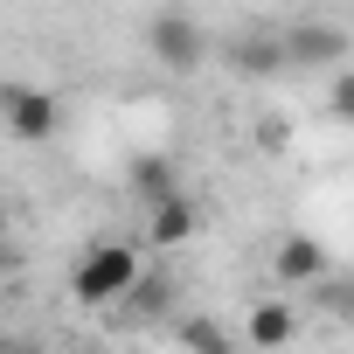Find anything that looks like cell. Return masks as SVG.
<instances>
[{"label": "cell", "instance_id": "cell-5", "mask_svg": "<svg viewBox=\"0 0 354 354\" xmlns=\"http://www.w3.org/2000/svg\"><path fill=\"white\" fill-rule=\"evenodd\" d=\"M278 42H285V63H292V70H319V63H340V56L354 49L347 28H333V21H299V28H285Z\"/></svg>", "mask_w": 354, "mask_h": 354}, {"label": "cell", "instance_id": "cell-12", "mask_svg": "<svg viewBox=\"0 0 354 354\" xmlns=\"http://www.w3.org/2000/svg\"><path fill=\"white\" fill-rule=\"evenodd\" d=\"M313 299H319V313H326V319L354 326V278H333V271H326V278L313 285Z\"/></svg>", "mask_w": 354, "mask_h": 354}, {"label": "cell", "instance_id": "cell-4", "mask_svg": "<svg viewBox=\"0 0 354 354\" xmlns=\"http://www.w3.org/2000/svg\"><path fill=\"white\" fill-rule=\"evenodd\" d=\"M195 230H202V209L188 202V195H167V202H146V243L139 250H181V243H195Z\"/></svg>", "mask_w": 354, "mask_h": 354}, {"label": "cell", "instance_id": "cell-10", "mask_svg": "<svg viewBox=\"0 0 354 354\" xmlns=\"http://www.w3.org/2000/svg\"><path fill=\"white\" fill-rule=\"evenodd\" d=\"M118 306H125L132 319H153V313H167V306H174V285H167L160 271H139V278H132V292H125Z\"/></svg>", "mask_w": 354, "mask_h": 354}, {"label": "cell", "instance_id": "cell-13", "mask_svg": "<svg viewBox=\"0 0 354 354\" xmlns=\"http://www.w3.org/2000/svg\"><path fill=\"white\" fill-rule=\"evenodd\" d=\"M326 118H340V125H354V70H340V77L326 84Z\"/></svg>", "mask_w": 354, "mask_h": 354}, {"label": "cell", "instance_id": "cell-2", "mask_svg": "<svg viewBox=\"0 0 354 354\" xmlns=\"http://www.w3.org/2000/svg\"><path fill=\"white\" fill-rule=\"evenodd\" d=\"M146 49H153V63H160V70L188 77V70H202V63H209V28H202L195 15H181V8H160V15L146 21Z\"/></svg>", "mask_w": 354, "mask_h": 354}, {"label": "cell", "instance_id": "cell-1", "mask_svg": "<svg viewBox=\"0 0 354 354\" xmlns=\"http://www.w3.org/2000/svg\"><path fill=\"white\" fill-rule=\"evenodd\" d=\"M139 271H146V250L104 236V243H91V250L77 257V271H70V299H77L84 313H104V306H118V299L132 292Z\"/></svg>", "mask_w": 354, "mask_h": 354}, {"label": "cell", "instance_id": "cell-3", "mask_svg": "<svg viewBox=\"0 0 354 354\" xmlns=\"http://www.w3.org/2000/svg\"><path fill=\"white\" fill-rule=\"evenodd\" d=\"M56 125H63L56 91H42V84H0V132H8V139H21V146H49Z\"/></svg>", "mask_w": 354, "mask_h": 354}, {"label": "cell", "instance_id": "cell-6", "mask_svg": "<svg viewBox=\"0 0 354 354\" xmlns=\"http://www.w3.org/2000/svg\"><path fill=\"white\" fill-rule=\"evenodd\" d=\"M271 271H278V285H319V278L333 271V257H326V243H319V236L292 230V236H278V250H271Z\"/></svg>", "mask_w": 354, "mask_h": 354}, {"label": "cell", "instance_id": "cell-9", "mask_svg": "<svg viewBox=\"0 0 354 354\" xmlns=\"http://www.w3.org/2000/svg\"><path fill=\"white\" fill-rule=\"evenodd\" d=\"M230 70H243V77H278V70H292V63H285V42H278V35H243V42H230Z\"/></svg>", "mask_w": 354, "mask_h": 354}, {"label": "cell", "instance_id": "cell-15", "mask_svg": "<svg viewBox=\"0 0 354 354\" xmlns=\"http://www.w3.org/2000/svg\"><path fill=\"white\" fill-rule=\"evenodd\" d=\"M8 354H35V347H8Z\"/></svg>", "mask_w": 354, "mask_h": 354}, {"label": "cell", "instance_id": "cell-11", "mask_svg": "<svg viewBox=\"0 0 354 354\" xmlns=\"http://www.w3.org/2000/svg\"><path fill=\"white\" fill-rule=\"evenodd\" d=\"M181 347L188 354H243V340L223 319H181Z\"/></svg>", "mask_w": 354, "mask_h": 354}, {"label": "cell", "instance_id": "cell-14", "mask_svg": "<svg viewBox=\"0 0 354 354\" xmlns=\"http://www.w3.org/2000/svg\"><path fill=\"white\" fill-rule=\"evenodd\" d=\"M8 230H15V223H8V209H0V257H8Z\"/></svg>", "mask_w": 354, "mask_h": 354}, {"label": "cell", "instance_id": "cell-8", "mask_svg": "<svg viewBox=\"0 0 354 354\" xmlns=\"http://www.w3.org/2000/svg\"><path fill=\"white\" fill-rule=\"evenodd\" d=\"M125 188H132L139 202H167V195H181V174H174L167 153H139V160L125 167Z\"/></svg>", "mask_w": 354, "mask_h": 354}, {"label": "cell", "instance_id": "cell-7", "mask_svg": "<svg viewBox=\"0 0 354 354\" xmlns=\"http://www.w3.org/2000/svg\"><path fill=\"white\" fill-rule=\"evenodd\" d=\"M292 333H299V306H292V299H257V306L243 313V347H257V354L292 347Z\"/></svg>", "mask_w": 354, "mask_h": 354}]
</instances>
